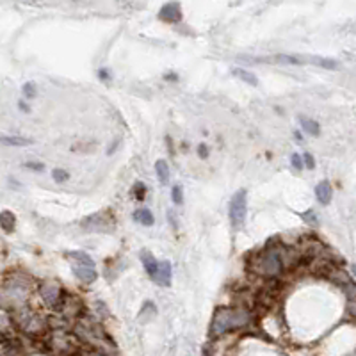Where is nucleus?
Listing matches in <instances>:
<instances>
[{
	"label": "nucleus",
	"instance_id": "7ed1b4c3",
	"mask_svg": "<svg viewBox=\"0 0 356 356\" xmlns=\"http://www.w3.org/2000/svg\"><path fill=\"white\" fill-rule=\"evenodd\" d=\"M283 269V255L276 248H267L257 258V273L264 276H276Z\"/></svg>",
	"mask_w": 356,
	"mask_h": 356
},
{
	"label": "nucleus",
	"instance_id": "f3484780",
	"mask_svg": "<svg viewBox=\"0 0 356 356\" xmlns=\"http://www.w3.org/2000/svg\"><path fill=\"white\" fill-rule=\"evenodd\" d=\"M0 219H2V228H4V232H11V230L14 228V216H12L9 210H4L2 216H0Z\"/></svg>",
	"mask_w": 356,
	"mask_h": 356
},
{
	"label": "nucleus",
	"instance_id": "b1692460",
	"mask_svg": "<svg viewBox=\"0 0 356 356\" xmlns=\"http://www.w3.org/2000/svg\"><path fill=\"white\" fill-rule=\"evenodd\" d=\"M303 160H305V166H307V168H314V166H316V160H314V157L310 155V153H305L303 155Z\"/></svg>",
	"mask_w": 356,
	"mask_h": 356
},
{
	"label": "nucleus",
	"instance_id": "4468645a",
	"mask_svg": "<svg viewBox=\"0 0 356 356\" xmlns=\"http://www.w3.org/2000/svg\"><path fill=\"white\" fill-rule=\"evenodd\" d=\"M234 75L235 77H239L241 80H244L246 84H250V86H257L258 84V78L255 77L251 71H246V70H242V68H234Z\"/></svg>",
	"mask_w": 356,
	"mask_h": 356
},
{
	"label": "nucleus",
	"instance_id": "bb28decb",
	"mask_svg": "<svg viewBox=\"0 0 356 356\" xmlns=\"http://www.w3.org/2000/svg\"><path fill=\"white\" fill-rule=\"evenodd\" d=\"M20 109H21V111H29V107L25 105L23 102H20Z\"/></svg>",
	"mask_w": 356,
	"mask_h": 356
},
{
	"label": "nucleus",
	"instance_id": "6ab92c4d",
	"mask_svg": "<svg viewBox=\"0 0 356 356\" xmlns=\"http://www.w3.org/2000/svg\"><path fill=\"white\" fill-rule=\"evenodd\" d=\"M291 164H292V168H294L296 171H301V169L305 168L303 155H298V153H294V155L291 157Z\"/></svg>",
	"mask_w": 356,
	"mask_h": 356
},
{
	"label": "nucleus",
	"instance_id": "f8f14e48",
	"mask_svg": "<svg viewBox=\"0 0 356 356\" xmlns=\"http://www.w3.org/2000/svg\"><path fill=\"white\" fill-rule=\"evenodd\" d=\"M2 144L4 146H27V144H32V139H25L18 135H2Z\"/></svg>",
	"mask_w": 356,
	"mask_h": 356
},
{
	"label": "nucleus",
	"instance_id": "ddd939ff",
	"mask_svg": "<svg viewBox=\"0 0 356 356\" xmlns=\"http://www.w3.org/2000/svg\"><path fill=\"white\" fill-rule=\"evenodd\" d=\"M155 173H157V176H159V180H160V184H168V180H169V166H168V162L166 160H157L155 162Z\"/></svg>",
	"mask_w": 356,
	"mask_h": 356
},
{
	"label": "nucleus",
	"instance_id": "393cba45",
	"mask_svg": "<svg viewBox=\"0 0 356 356\" xmlns=\"http://www.w3.org/2000/svg\"><path fill=\"white\" fill-rule=\"evenodd\" d=\"M25 168H29V169H34V171H41V169L45 168L43 164H39V162H25L23 164Z\"/></svg>",
	"mask_w": 356,
	"mask_h": 356
},
{
	"label": "nucleus",
	"instance_id": "39448f33",
	"mask_svg": "<svg viewBox=\"0 0 356 356\" xmlns=\"http://www.w3.org/2000/svg\"><path fill=\"white\" fill-rule=\"evenodd\" d=\"M160 20L164 21H180L182 20V11H180V4L178 2H169V4H164L162 9L159 11Z\"/></svg>",
	"mask_w": 356,
	"mask_h": 356
},
{
	"label": "nucleus",
	"instance_id": "a878e982",
	"mask_svg": "<svg viewBox=\"0 0 356 356\" xmlns=\"http://www.w3.org/2000/svg\"><path fill=\"white\" fill-rule=\"evenodd\" d=\"M198 152H200V155L203 157H209V150H207V146H205V144H200V146H198Z\"/></svg>",
	"mask_w": 356,
	"mask_h": 356
},
{
	"label": "nucleus",
	"instance_id": "4be33fe9",
	"mask_svg": "<svg viewBox=\"0 0 356 356\" xmlns=\"http://www.w3.org/2000/svg\"><path fill=\"white\" fill-rule=\"evenodd\" d=\"M299 216L303 217V219H305V221H307V223H310V225L317 226V217H316V212H314V210H308V212L299 214Z\"/></svg>",
	"mask_w": 356,
	"mask_h": 356
},
{
	"label": "nucleus",
	"instance_id": "423d86ee",
	"mask_svg": "<svg viewBox=\"0 0 356 356\" xmlns=\"http://www.w3.org/2000/svg\"><path fill=\"white\" fill-rule=\"evenodd\" d=\"M155 282L159 283L160 287L171 285V264H169L168 260L159 262V271H157Z\"/></svg>",
	"mask_w": 356,
	"mask_h": 356
},
{
	"label": "nucleus",
	"instance_id": "9b49d317",
	"mask_svg": "<svg viewBox=\"0 0 356 356\" xmlns=\"http://www.w3.org/2000/svg\"><path fill=\"white\" fill-rule=\"evenodd\" d=\"M102 217L103 214H93L82 221V226L86 230H98V226H109V221H103Z\"/></svg>",
	"mask_w": 356,
	"mask_h": 356
},
{
	"label": "nucleus",
	"instance_id": "2eb2a0df",
	"mask_svg": "<svg viewBox=\"0 0 356 356\" xmlns=\"http://www.w3.org/2000/svg\"><path fill=\"white\" fill-rule=\"evenodd\" d=\"M134 217H135V221H139L141 225H144V226H152L153 225V214L150 212L148 209L137 210Z\"/></svg>",
	"mask_w": 356,
	"mask_h": 356
},
{
	"label": "nucleus",
	"instance_id": "5701e85b",
	"mask_svg": "<svg viewBox=\"0 0 356 356\" xmlns=\"http://www.w3.org/2000/svg\"><path fill=\"white\" fill-rule=\"evenodd\" d=\"M144 193H146V189H144V184H139V182H137V184H135V198H137V200H143V198H144Z\"/></svg>",
	"mask_w": 356,
	"mask_h": 356
},
{
	"label": "nucleus",
	"instance_id": "cd10ccee",
	"mask_svg": "<svg viewBox=\"0 0 356 356\" xmlns=\"http://www.w3.org/2000/svg\"><path fill=\"white\" fill-rule=\"evenodd\" d=\"M353 275H355V278H356V266H353Z\"/></svg>",
	"mask_w": 356,
	"mask_h": 356
},
{
	"label": "nucleus",
	"instance_id": "6e6552de",
	"mask_svg": "<svg viewBox=\"0 0 356 356\" xmlns=\"http://www.w3.org/2000/svg\"><path fill=\"white\" fill-rule=\"evenodd\" d=\"M57 291L59 287L57 283H43L41 285V296H43V299H45V303L50 305V307H55V303H57Z\"/></svg>",
	"mask_w": 356,
	"mask_h": 356
},
{
	"label": "nucleus",
	"instance_id": "dca6fc26",
	"mask_svg": "<svg viewBox=\"0 0 356 356\" xmlns=\"http://www.w3.org/2000/svg\"><path fill=\"white\" fill-rule=\"evenodd\" d=\"M312 64H317L321 68H328V70H335L337 62L333 59H326V57H317V55H312Z\"/></svg>",
	"mask_w": 356,
	"mask_h": 356
},
{
	"label": "nucleus",
	"instance_id": "412c9836",
	"mask_svg": "<svg viewBox=\"0 0 356 356\" xmlns=\"http://www.w3.org/2000/svg\"><path fill=\"white\" fill-rule=\"evenodd\" d=\"M23 94L27 98H34V96H36V86H34V82H27V84H25Z\"/></svg>",
	"mask_w": 356,
	"mask_h": 356
},
{
	"label": "nucleus",
	"instance_id": "f257e3e1",
	"mask_svg": "<svg viewBox=\"0 0 356 356\" xmlns=\"http://www.w3.org/2000/svg\"><path fill=\"white\" fill-rule=\"evenodd\" d=\"M250 312L246 308H219L214 314L212 333L219 335V333H225L226 330L246 326L250 323Z\"/></svg>",
	"mask_w": 356,
	"mask_h": 356
},
{
	"label": "nucleus",
	"instance_id": "f03ea898",
	"mask_svg": "<svg viewBox=\"0 0 356 356\" xmlns=\"http://www.w3.org/2000/svg\"><path fill=\"white\" fill-rule=\"evenodd\" d=\"M66 257L71 262V267H73V273L78 278V282L89 285L96 280V267H94V262L91 260L89 255L84 253V251H70Z\"/></svg>",
	"mask_w": 356,
	"mask_h": 356
},
{
	"label": "nucleus",
	"instance_id": "20e7f679",
	"mask_svg": "<svg viewBox=\"0 0 356 356\" xmlns=\"http://www.w3.org/2000/svg\"><path fill=\"white\" fill-rule=\"evenodd\" d=\"M230 221L235 230H241L246 223V214H248V193L246 189H241L234 194V198L230 200Z\"/></svg>",
	"mask_w": 356,
	"mask_h": 356
},
{
	"label": "nucleus",
	"instance_id": "9d476101",
	"mask_svg": "<svg viewBox=\"0 0 356 356\" xmlns=\"http://www.w3.org/2000/svg\"><path fill=\"white\" fill-rule=\"evenodd\" d=\"M299 123H301V128H303L305 132H307L308 135H314V137H317V135L321 134V125L316 121V119L308 118V116H299Z\"/></svg>",
	"mask_w": 356,
	"mask_h": 356
},
{
	"label": "nucleus",
	"instance_id": "1a4fd4ad",
	"mask_svg": "<svg viewBox=\"0 0 356 356\" xmlns=\"http://www.w3.org/2000/svg\"><path fill=\"white\" fill-rule=\"evenodd\" d=\"M316 196L317 200L321 201L323 205H328L330 201H332L333 198V189H332V184L328 180H323L319 185L316 187Z\"/></svg>",
	"mask_w": 356,
	"mask_h": 356
},
{
	"label": "nucleus",
	"instance_id": "aec40b11",
	"mask_svg": "<svg viewBox=\"0 0 356 356\" xmlns=\"http://www.w3.org/2000/svg\"><path fill=\"white\" fill-rule=\"evenodd\" d=\"M171 196H173V201H175L176 205H182V201H184V196H182V189H180V185H173V189H171Z\"/></svg>",
	"mask_w": 356,
	"mask_h": 356
},
{
	"label": "nucleus",
	"instance_id": "0eeeda50",
	"mask_svg": "<svg viewBox=\"0 0 356 356\" xmlns=\"http://www.w3.org/2000/svg\"><path fill=\"white\" fill-rule=\"evenodd\" d=\"M141 262H143V266H144V269H146V273L150 275V278H153L155 280V276H157V271H159V264H157V260H155V257H153L152 253L148 250H143L141 251Z\"/></svg>",
	"mask_w": 356,
	"mask_h": 356
},
{
	"label": "nucleus",
	"instance_id": "a211bd4d",
	"mask_svg": "<svg viewBox=\"0 0 356 356\" xmlns=\"http://www.w3.org/2000/svg\"><path fill=\"white\" fill-rule=\"evenodd\" d=\"M52 176H53V180H55V182L62 184V182H66L68 178H70V173L64 171V169H53Z\"/></svg>",
	"mask_w": 356,
	"mask_h": 356
}]
</instances>
